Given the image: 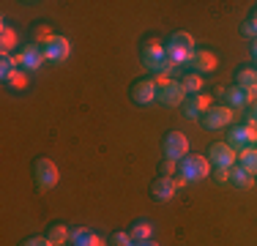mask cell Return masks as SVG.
<instances>
[{
	"label": "cell",
	"mask_w": 257,
	"mask_h": 246,
	"mask_svg": "<svg viewBox=\"0 0 257 246\" xmlns=\"http://www.w3.org/2000/svg\"><path fill=\"white\" fill-rule=\"evenodd\" d=\"M154 79H156V85H159L156 101L164 104V107H178V104H183L189 98L178 79H173V77H154Z\"/></svg>",
	"instance_id": "cell-1"
},
{
	"label": "cell",
	"mask_w": 257,
	"mask_h": 246,
	"mask_svg": "<svg viewBox=\"0 0 257 246\" xmlns=\"http://www.w3.org/2000/svg\"><path fill=\"white\" fill-rule=\"evenodd\" d=\"M178 175L186 178L189 183L205 181V178L211 175V162H208V156H186L178 164Z\"/></svg>",
	"instance_id": "cell-2"
},
{
	"label": "cell",
	"mask_w": 257,
	"mask_h": 246,
	"mask_svg": "<svg viewBox=\"0 0 257 246\" xmlns=\"http://www.w3.org/2000/svg\"><path fill=\"white\" fill-rule=\"evenodd\" d=\"M227 145H230L235 153L246 151V148H257V126H252V123L246 120V123H241V126L230 129Z\"/></svg>",
	"instance_id": "cell-3"
},
{
	"label": "cell",
	"mask_w": 257,
	"mask_h": 246,
	"mask_svg": "<svg viewBox=\"0 0 257 246\" xmlns=\"http://www.w3.org/2000/svg\"><path fill=\"white\" fill-rule=\"evenodd\" d=\"M33 178H36V186L41 189V192H50V189L58 183L60 172L55 167V162L50 159H39V162L33 164Z\"/></svg>",
	"instance_id": "cell-4"
},
{
	"label": "cell",
	"mask_w": 257,
	"mask_h": 246,
	"mask_svg": "<svg viewBox=\"0 0 257 246\" xmlns=\"http://www.w3.org/2000/svg\"><path fill=\"white\" fill-rule=\"evenodd\" d=\"M189 153V140L183 132H170L164 137V156L173 159V162H183Z\"/></svg>",
	"instance_id": "cell-5"
},
{
	"label": "cell",
	"mask_w": 257,
	"mask_h": 246,
	"mask_svg": "<svg viewBox=\"0 0 257 246\" xmlns=\"http://www.w3.org/2000/svg\"><path fill=\"white\" fill-rule=\"evenodd\" d=\"M41 49H44V58H47V60H52V63H63V60L71 55V41L66 39V36H58V33H55Z\"/></svg>",
	"instance_id": "cell-6"
},
{
	"label": "cell",
	"mask_w": 257,
	"mask_h": 246,
	"mask_svg": "<svg viewBox=\"0 0 257 246\" xmlns=\"http://www.w3.org/2000/svg\"><path fill=\"white\" fill-rule=\"evenodd\" d=\"M232 118H235L232 107H211V109H208V112L203 115V126L208 129V132H216V129L230 126Z\"/></svg>",
	"instance_id": "cell-7"
},
{
	"label": "cell",
	"mask_w": 257,
	"mask_h": 246,
	"mask_svg": "<svg viewBox=\"0 0 257 246\" xmlns=\"http://www.w3.org/2000/svg\"><path fill=\"white\" fill-rule=\"evenodd\" d=\"M235 159H238V153L232 151V148L227 143H213L211 145V151H208V162L213 164V167H235Z\"/></svg>",
	"instance_id": "cell-8"
},
{
	"label": "cell",
	"mask_w": 257,
	"mask_h": 246,
	"mask_svg": "<svg viewBox=\"0 0 257 246\" xmlns=\"http://www.w3.org/2000/svg\"><path fill=\"white\" fill-rule=\"evenodd\" d=\"M208 109H211V96H205V93L189 96L186 101H183V115H186L189 120H203V115Z\"/></svg>",
	"instance_id": "cell-9"
},
{
	"label": "cell",
	"mask_w": 257,
	"mask_h": 246,
	"mask_svg": "<svg viewBox=\"0 0 257 246\" xmlns=\"http://www.w3.org/2000/svg\"><path fill=\"white\" fill-rule=\"evenodd\" d=\"M17 58H20V66H22V71H39L41 69V63H44V49H41L39 44H28L25 49H22L20 55H17Z\"/></svg>",
	"instance_id": "cell-10"
},
{
	"label": "cell",
	"mask_w": 257,
	"mask_h": 246,
	"mask_svg": "<svg viewBox=\"0 0 257 246\" xmlns=\"http://www.w3.org/2000/svg\"><path fill=\"white\" fill-rule=\"evenodd\" d=\"M132 96H134V101H137V104H151V101H156V96H159L156 79H154V77L140 79V82L132 88Z\"/></svg>",
	"instance_id": "cell-11"
},
{
	"label": "cell",
	"mask_w": 257,
	"mask_h": 246,
	"mask_svg": "<svg viewBox=\"0 0 257 246\" xmlns=\"http://www.w3.org/2000/svg\"><path fill=\"white\" fill-rule=\"evenodd\" d=\"M164 55H167V47H162V41L151 39L148 44L143 47V66L148 71H156V66L164 60Z\"/></svg>",
	"instance_id": "cell-12"
},
{
	"label": "cell",
	"mask_w": 257,
	"mask_h": 246,
	"mask_svg": "<svg viewBox=\"0 0 257 246\" xmlns=\"http://www.w3.org/2000/svg\"><path fill=\"white\" fill-rule=\"evenodd\" d=\"M189 63H192V69L197 71L200 77H203V74H208V71L216 69L219 60H216V55L208 52V49H194V52H192V60H189Z\"/></svg>",
	"instance_id": "cell-13"
},
{
	"label": "cell",
	"mask_w": 257,
	"mask_h": 246,
	"mask_svg": "<svg viewBox=\"0 0 257 246\" xmlns=\"http://www.w3.org/2000/svg\"><path fill=\"white\" fill-rule=\"evenodd\" d=\"M71 243H74V246H107L101 235H96V232L85 230V227H79V230L71 232Z\"/></svg>",
	"instance_id": "cell-14"
},
{
	"label": "cell",
	"mask_w": 257,
	"mask_h": 246,
	"mask_svg": "<svg viewBox=\"0 0 257 246\" xmlns=\"http://www.w3.org/2000/svg\"><path fill=\"white\" fill-rule=\"evenodd\" d=\"M175 192H178V189H175V181L173 178H159V181L154 183V197L156 200H162V202H170L175 197Z\"/></svg>",
	"instance_id": "cell-15"
},
{
	"label": "cell",
	"mask_w": 257,
	"mask_h": 246,
	"mask_svg": "<svg viewBox=\"0 0 257 246\" xmlns=\"http://www.w3.org/2000/svg\"><path fill=\"white\" fill-rule=\"evenodd\" d=\"M230 183L235 189H252L254 186V175L246 172L241 164H235V167H230Z\"/></svg>",
	"instance_id": "cell-16"
},
{
	"label": "cell",
	"mask_w": 257,
	"mask_h": 246,
	"mask_svg": "<svg viewBox=\"0 0 257 246\" xmlns=\"http://www.w3.org/2000/svg\"><path fill=\"white\" fill-rule=\"evenodd\" d=\"M224 96H227V101H230L227 107H232V109H235V107H246V104L257 101V96H252L249 90H243V88H238V85H235V88H230Z\"/></svg>",
	"instance_id": "cell-17"
},
{
	"label": "cell",
	"mask_w": 257,
	"mask_h": 246,
	"mask_svg": "<svg viewBox=\"0 0 257 246\" xmlns=\"http://www.w3.org/2000/svg\"><path fill=\"white\" fill-rule=\"evenodd\" d=\"M238 88H243L252 96H257V69H241L238 71Z\"/></svg>",
	"instance_id": "cell-18"
},
{
	"label": "cell",
	"mask_w": 257,
	"mask_h": 246,
	"mask_svg": "<svg viewBox=\"0 0 257 246\" xmlns=\"http://www.w3.org/2000/svg\"><path fill=\"white\" fill-rule=\"evenodd\" d=\"M167 47L181 49V52H189V55H192V52H194V39H192V33H183V30H178V33H173V39H170Z\"/></svg>",
	"instance_id": "cell-19"
},
{
	"label": "cell",
	"mask_w": 257,
	"mask_h": 246,
	"mask_svg": "<svg viewBox=\"0 0 257 246\" xmlns=\"http://www.w3.org/2000/svg\"><path fill=\"white\" fill-rule=\"evenodd\" d=\"M128 235H132L134 243L151 241V238H154V224H151V221H137V224L132 227V232H128Z\"/></svg>",
	"instance_id": "cell-20"
},
{
	"label": "cell",
	"mask_w": 257,
	"mask_h": 246,
	"mask_svg": "<svg viewBox=\"0 0 257 246\" xmlns=\"http://www.w3.org/2000/svg\"><path fill=\"white\" fill-rule=\"evenodd\" d=\"M20 69H22V66H20V58H17V55H6V58L0 60V77H3V82H9V79L14 77Z\"/></svg>",
	"instance_id": "cell-21"
},
{
	"label": "cell",
	"mask_w": 257,
	"mask_h": 246,
	"mask_svg": "<svg viewBox=\"0 0 257 246\" xmlns=\"http://www.w3.org/2000/svg\"><path fill=\"white\" fill-rule=\"evenodd\" d=\"M238 162H241V167L246 172H252L257 178V148H246V151L238 153Z\"/></svg>",
	"instance_id": "cell-22"
},
{
	"label": "cell",
	"mask_w": 257,
	"mask_h": 246,
	"mask_svg": "<svg viewBox=\"0 0 257 246\" xmlns=\"http://www.w3.org/2000/svg\"><path fill=\"white\" fill-rule=\"evenodd\" d=\"M17 47V33H14V28H9V25H3V33H0V52H3V58L6 55H11V49Z\"/></svg>",
	"instance_id": "cell-23"
},
{
	"label": "cell",
	"mask_w": 257,
	"mask_h": 246,
	"mask_svg": "<svg viewBox=\"0 0 257 246\" xmlns=\"http://www.w3.org/2000/svg\"><path fill=\"white\" fill-rule=\"evenodd\" d=\"M183 90H186V96H197L200 90H203V77L200 74H186V77L181 79Z\"/></svg>",
	"instance_id": "cell-24"
},
{
	"label": "cell",
	"mask_w": 257,
	"mask_h": 246,
	"mask_svg": "<svg viewBox=\"0 0 257 246\" xmlns=\"http://www.w3.org/2000/svg\"><path fill=\"white\" fill-rule=\"evenodd\" d=\"M50 241L55 243V246H63L66 241H71V232H69V227L66 224H52V230H50Z\"/></svg>",
	"instance_id": "cell-25"
},
{
	"label": "cell",
	"mask_w": 257,
	"mask_h": 246,
	"mask_svg": "<svg viewBox=\"0 0 257 246\" xmlns=\"http://www.w3.org/2000/svg\"><path fill=\"white\" fill-rule=\"evenodd\" d=\"M6 85H9V88H14V90H25V88H28V71H22V69H20V71H17Z\"/></svg>",
	"instance_id": "cell-26"
},
{
	"label": "cell",
	"mask_w": 257,
	"mask_h": 246,
	"mask_svg": "<svg viewBox=\"0 0 257 246\" xmlns=\"http://www.w3.org/2000/svg\"><path fill=\"white\" fill-rule=\"evenodd\" d=\"M109 246H134V241H132L128 232H115V235L109 238Z\"/></svg>",
	"instance_id": "cell-27"
},
{
	"label": "cell",
	"mask_w": 257,
	"mask_h": 246,
	"mask_svg": "<svg viewBox=\"0 0 257 246\" xmlns=\"http://www.w3.org/2000/svg\"><path fill=\"white\" fill-rule=\"evenodd\" d=\"M213 178H216V183H230V170L227 167H213Z\"/></svg>",
	"instance_id": "cell-28"
},
{
	"label": "cell",
	"mask_w": 257,
	"mask_h": 246,
	"mask_svg": "<svg viewBox=\"0 0 257 246\" xmlns=\"http://www.w3.org/2000/svg\"><path fill=\"white\" fill-rule=\"evenodd\" d=\"M178 170V162H173V159H164V164H162V175L164 178H173V172Z\"/></svg>",
	"instance_id": "cell-29"
},
{
	"label": "cell",
	"mask_w": 257,
	"mask_h": 246,
	"mask_svg": "<svg viewBox=\"0 0 257 246\" xmlns=\"http://www.w3.org/2000/svg\"><path fill=\"white\" fill-rule=\"evenodd\" d=\"M22 246H55V243L50 241V238H41V235H36V238H28V241L22 243Z\"/></svg>",
	"instance_id": "cell-30"
},
{
	"label": "cell",
	"mask_w": 257,
	"mask_h": 246,
	"mask_svg": "<svg viewBox=\"0 0 257 246\" xmlns=\"http://www.w3.org/2000/svg\"><path fill=\"white\" fill-rule=\"evenodd\" d=\"M243 36H252V39H257V28H254L252 22H246V25H243Z\"/></svg>",
	"instance_id": "cell-31"
},
{
	"label": "cell",
	"mask_w": 257,
	"mask_h": 246,
	"mask_svg": "<svg viewBox=\"0 0 257 246\" xmlns=\"http://www.w3.org/2000/svg\"><path fill=\"white\" fill-rule=\"evenodd\" d=\"M173 181H175V189H183V186H186V183H189L186 178H181V175H178V178H173Z\"/></svg>",
	"instance_id": "cell-32"
},
{
	"label": "cell",
	"mask_w": 257,
	"mask_h": 246,
	"mask_svg": "<svg viewBox=\"0 0 257 246\" xmlns=\"http://www.w3.org/2000/svg\"><path fill=\"white\" fill-rule=\"evenodd\" d=\"M249 123H252V126H257V107L252 109V115H249Z\"/></svg>",
	"instance_id": "cell-33"
},
{
	"label": "cell",
	"mask_w": 257,
	"mask_h": 246,
	"mask_svg": "<svg viewBox=\"0 0 257 246\" xmlns=\"http://www.w3.org/2000/svg\"><path fill=\"white\" fill-rule=\"evenodd\" d=\"M134 246H159V243L154 241V238H151V241H143V243H134Z\"/></svg>",
	"instance_id": "cell-34"
},
{
	"label": "cell",
	"mask_w": 257,
	"mask_h": 246,
	"mask_svg": "<svg viewBox=\"0 0 257 246\" xmlns=\"http://www.w3.org/2000/svg\"><path fill=\"white\" fill-rule=\"evenodd\" d=\"M252 55H254V60H257V39H254V44H252Z\"/></svg>",
	"instance_id": "cell-35"
},
{
	"label": "cell",
	"mask_w": 257,
	"mask_h": 246,
	"mask_svg": "<svg viewBox=\"0 0 257 246\" xmlns=\"http://www.w3.org/2000/svg\"><path fill=\"white\" fill-rule=\"evenodd\" d=\"M249 22H252L254 28H257V11H254V14H252V20H249Z\"/></svg>",
	"instance_id": "cell-36"
},
{
	"label": "cell",
	"mask_w": 257,
	"mask_h": 246,
	"mask_svg": "<svg viewBox=\"0 0 257 246\" xmlns=\"http://www.w3.org/2000/svg\"><path fill=\"white\" fill-rule=\"evenodd\" d=\"M254 107H257V101H254Z\"/></svg>",
	"instance_id": "cell-37"
}]
</instances>
